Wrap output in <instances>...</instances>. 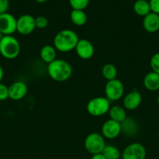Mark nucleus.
Wrapping results in <instances>:
<instances>
[{
  "label": "nucleus",
  "instance_id": "nucleus-18",
  "mask_svg": "<svg viewBox=\"0 0 159 159\" xmlns=\"http://www.w3.org/2000/svg\"><path fill=\"white\" fill-rule=\"evenodd\" d=\"M134 12L139 16L144 17L151 12L149 2L147 0H137L132 6Z\"/></svg>",
  "mask_w": 159,
  "mask_h": 159
},
{
  "label": "nucleus",
  "instance_id": "nucleus-6",
  "mask_svg": "<svg viewBox=\"0 0 159 159\" xmlns=\"http://www.w3.org/2000/svg\"><path fill=\"white\" fill-rule=\"evenodd\" d=\"M125 93V87L118 79L108 81L104 86L105 97L109 101H117L122 99Z\"/></svg>",
  "mask_w": 159,
  "mask_h": 159
},
{
  "label": "nucleus",
  "instance_id": "nucleus-22",
  "mask_svg": "<svg viewBox=\"0 0 159 159\" xmlns=\"http://www.w3.org/2000/svg\"><path fill=\"white\" fill-rule=\"evenodd\" d=\"M101 154L106 159H119L122 155L118 148L114 145H106Z\"/></svg>",
  "mask_w": 159,
  "mask_h": 159
},
{
  "label": "nucleus",
  "instance_id": "nucleus-25",
  "mask_svg": "<svg viewBox=\"0 0 159 159\" xmlns=\"http://www.w3.org/2000/svg\"><path fill=\"white\" fill-rule=\"evenodd\" d=\"M35 26L37 29H45L48 26V20L44 16L35 17Z\"/></svg>",
  "mask_w": 159,
  "mask_h": 159
},
{
  "label": "nucleus",
  "instance_id": "nucleus-33",
  "mask_svg": "<svg viewBox=\"0 0 159 159\" xmlns=\"http://www.w3.org/2000/svg\"><path fill=\"white\" fill-rule=\"evenodd\" d=\"M157 105H158V107H159V95H158V96H157Z\"/></svg>",
  "mask_w": 159,
  "mask_h": 159
},
{
  "label": "nucleus",
  "instance_id": "nucleus-28",
  "mask_svg": "<svg viewBox=\"0 0 159 159\" xmlns=\"http://www.w3.org/2000/svg\"><path fill=\"white\" fill-rule=\"evenodd\" d=\"M9 7V0H0V15L5 12H7Z\"/></svg>",
  "mask_w": 159,
  "mask_h": 159
},
{
  "label": "nucleus",
  "instance_id": "nucleus-2",
  "mask_svg": "<svg viewBox=\"0 0 159 159\" xmlns=\"http://www.w3.org/2000/svg\"><path fill=\"white\" fill-rule=\"evenodd\" d=\"M48 74L55 82H63L69 80L73 74V68L70 64L63 59H57L48 64Z\"/></svg>",
  "mask_w": 159,
  "mask_h": 159
},
{
  "label": "nucleus",
  "instance_id": "nucleus-19",
  "mask_svg": "<svg viewBox=\"0 0 159 159\" xmlns=\"http://www.w3.org/2000/svg\"><path fill=\"white\" fill-rule=\"evenodd\" d=\"M70 17L72 23L77 26H84L87 21V16L84 10L73 9L70 12Z\"/></svg>",
  "mask_w": 159,
  "mask_h": 159
},
{
  "label": "nucleus",
  "instance_id": "nucleus-13",
  "mask_svg": "<svg viewBox=\"0 0 159 159\" xmlns=\"http://www.w3.org/2000/svg\"><path fill=\"white\" fill-rule=\"evenodd\" d=\"M142 102V96L137 90H132L123 98V107L127 110H134L138 108Z\"/></svg>",
  "mask_w": 159,
  "mask_h": 159
},
{
  "label": "nucleus",
  "instance_id": "nucleus-3",
  "mask_svg": "<svg viewBox=\"0 0 159 159\" xmlns=\"http://www.w3.org/2000/svg\"><path fill=\"white\" fill-rule=\"evenodd\" d=\"M20 53L19 40L12 35L4 36L0 41V54L6 59H15Z\"/></svg>",
  "mask_w": 159,
  "mask_h": 159
},
{
  "label": "nucleus",
  "instance_id": "nucleus-9",
  "mask_svg": "<svg viewBox=\"0 0 159 159\" xmlns=\"http://www.w3.org/2000/svg\"><path fill=\"white\" fill-rule=\"evenodd\" d=\"M17 20L16 17L9 12L0 15V32L4 36L12 35L17 32Z\"/></svg>",
  "mask_w": 159,
  "mask_h": 159
},
{
  "label": "nucleus",
  "instance_id": "nucleus-21",
  "mask_svg": "<svg viewBox=\"0 0 159 159\" xmlns=\"http://www.w3.org/2000/svg\"><path fill=\"white\" fill-rule=\"evenodd\" d=\"M117 74H118V71H117L116 67L112 64H105L103 65L101 68V75L107 80V82L116 79Z\"/></svg>",
  "mask_w": 159,
  "mask_h": 159
},
{
  "label": "nucleus",
  "instance_id": "nucleus-24",
  "mask_svg": "<svg viewBox=\"0 0 159 159\" xmlns=\"http://www.w3.org/2000/svg\"><path fill=\"white\" fill-rule=\"evenodd\" d=\"M150 66L154 72L159 74V52L153 54L150 60Z\"/></svg>",
  "mask_w": 159,
  "mask_h": 159
},
{
  "label": "nucleus",
  "instance_id": "nucleus-5",
  "mask_svg": "<svg viewBox=\"0 0 159 159\" xmlns=\"http://www.w3.org/2000/svg\"><path fill=\"white\" fill-rule=\"evenodd\" d=\"M110 101L104 96H98L90 99L87 104V111L93 116H101L108 113Z\"/></svg>",
  "mask_w": 159,
  "mask_h": 159
},
{
  "label": "nucleus",
  "instance_id": "nucleus-26",
  "mask_svg": "<svg viewBox=\"0 0 159 159\" xmlns=\"http://www.w3.org/2000/svg\"><path fill=\"white\" fill-rule=\"evenodd\" d=\"M9 99V86L0 82V101Z\"/></svg>",
  "mask_w": 159,
  "mask_h": 159
},
{
  "label": "nucleus",
  "instance_id": "nucleus-1",
  "mask_svg": "<svg viewBox=\"0 0 159 159\" xmlns=\"http://www.w3.org/2000/svg\"><path fill=\"white\" fill-rule=\"evenodd\" d=\"M80 38L75 31L64 29L55 34L53 40V46L56 51L66 53L75 50Z\"/></svg>",
  "mask_w": 159,
  "mask_h": 159
},
{
  "label": "nucleus",
  "instance_id": "nucleus-29",
  "mask_svg": "<svg viewBox=\"0 0 159 159\" xmlns=\"http://www.w3.org/2000/svg\"><path fill=\"white\" fill-rule=\"evenodd\" d=\"M90 159H106L102 154H98V155H92Z\"/></svg>",
  "mask_w": 159,
  "mask_h": 159
},
{
  "label": "nucleus",
  "instance_id": "nucleus-14",
  "mask_svg": "<svg viewBox=\"0 0 159 159\" xmlns=\"http://www.w3.org/2000/svg\"><path fill=\"white\" fill-rule=\"evenodd\" d=\"M143 27L147 32L154 34L159 30V15L151 12L143 17Z\"/></svg>",
  "mask_w": 159,
  "mask_h": 159
},
{
  "label": "nucleus",
  "instance_id": "nucleus-12",
  "mask_svg": "<svg viewBox=\"0 0 159 159\" xmlns=\"http://www.w3.org/2000/svg\"><path fill=\"white\" fill-rule=\"evenodd\" d=\"M28 88L26 83L21 81H17L9 86V99L13 101L21 100L26 96Z\"/></svg>",
  "mask_w": 159,
  "mask_h": 159
},
{
  "label": "nucleus",
  "instance_id": "nucleus-17",
  "mask_svg": "<svg viewBox=\"0 0 159 159\" xmlns=\"http://www.w3.org/2000/svg\"><path fill=\"white\" fill-rule=\"evenodd\" d=\"M56 49L51 45H45L40 50V57L45 63L50 64L56 59Z\"/></svg>",
  "mask_w": 159,
  "mask_h": 159
},
{
  "label": "nucleus",
  "instance_id": "nucleus-16",
  "mask_svg": "<svg viewBox=\"0 0 159 159\" xmlns=\"http://www.w3.org/2000/svg\"><path fill=\"white\" fill-rule=\"evenodd\" d=\"M109 117L112 120H115L118 123H123L127 118L126 109L122 106L115 105L110 107L108 111Z\"/></svg>",
  "mask_w": 159,
  "mask_h": 159
},
{
  "label": "nucleus",
  "instance_id": "nucleus-27",
  "mask_svg": "<svg viewBox=\"0 0 159 159\" xmlns=\"http://www.w3.org/2000/svg\"><path fill=\"white\" fill-rule=\"evenodd\" d=\"M149 3L151 12L159 15V0H150Z\"/></svg>",
  "mask_w": 159,
  "mask_h": 159
},
{
  "label": "nucleus",
  "instance_id": "nucleus-34",
  "mask_svg": "<svg viewBox=\"0 0 159 159\" xmlns=\"http://www.w3.org/2000/svg\"><path fill=\"white\" fill-rule=\"evenodd\" d=\"M157 138H158V140H159V131H158V134H157Z\"/></svg>",
  "mask_w": 159,
  "mask_h": 159
},
{
  "label": "nucleus",
  "instance_id": "nucleus-4",
  "mask_svg": "<svg viewBox=\"0 0 159 159\" xmlns=\"http://www.w3.org/2000/svg\"><path fill=\"white\" fill-rule=\"evenodd\" d=\"M105 146V138L97 132L89 134L84 140V148L92 155L102 153Z\"/></svg>",
  "mask_w": 159,
  "mask_h": 159
},
{
  "label": "nucleus",
  "instance_id": "nucleus-15",
  "mask_svg": "<svg viewBox=\"0 0 159 159\" xmlns=\"http://www.w3.org/2000/svg\"><path fill=\"white\" fill-rule=\"evenodd\" d=\"M143 85L149 91L159 90V74L152 71L148 72L143 78Z\"/></svg>",
  "mask_w": 159,
  "mask_h": 159
},
{
  "label": "nucleus",
  "instance_id": "nucleus-23",
  "mask_svg": "<svg viewBox=\"0 0 159 159\" xmlns=\"http://www.w3.org/2000/svg\"><path fill=\"white\" fill-rule=\"evenodd\" d=\"M69 2L73 9L84 10L88 6L90 0H69Z\"/></svg>",
  "mask_w": 159,
  "mask_h": 159
},
{
  "label": "nucleus",
  "instance_id": "nucleus-32",
  "mask_svg": "<svg viewBox=\"0 0 159 159\" xmlns=\"http://www.w3.org/2000/svg\"><path fill=\"white\" fill-rule=\"evenodd\" d=\"M3 37H4V35H3V34H2L1 32H0V41H1V40H2V39L3 38Z\"/></svg>",
  "mask_w": 159,
  "mask_h": 159
},
{
  "label": "nucleus",
  "instance_id": "nucleus-20",
  "mask_svg": "<svg viewBox=\"0 0 159 159\" xmlns=\"http://www.w3.org/2000/svg\"><path fill=\"white\" fill-rule=\"evenodd\" d=\"M122 132L128 136H132L135 134L137 131V122L132 118H126L123 123H121Z\"/></svg>",
  "mask_w": 159,
  "mask_h": 159
},
{
  "label": "nucleus",
  "instance_id": "nucleus-11",
  "mask_svg": "<svg viewBox=\"0 0 159 159\" xmlns=\"http://www.w3.org/2000/svg\"><path fill=\"white\" fill-rule=\"evenodd\" d=\"M76 54L83 60H89L94 54V47L90 40L87 39H80L75 48Z\"/></svg>",
  "mask_w": 159,
  "mask_h": 159
},
{
  "label": "nucleus",
  "instance_id": "nucleus-30",
  "mask_svg": "<svg viewBox=\"0 0 159 159\" xmlns=\"http://www.w3.org/2000/svg\"><path fill=\"white\" fill-rule=\"evenodd\" d=\"M3 76H4V71H3V69L2 68V66L0 65V82H1L2 80Z\"/></svg>",
  "mask_w": 159,
  "mask_h": 159
},
{
  "label": "nucleus",
  "instance_id": "nucleus-8",
  "mask_svg": "<svg viewBox=\"0 0 159 159\" xmlns=\"http://www.w3.org/2000/svg\"><path fill=\"white\" fill-rule=\"evenodd\" d=\"M35 17L24 14L17 20V32L21 35H29L35 30Z\"/></svg>",
  "mask_w": 159,
  "mask_h": 159
},
{
  "label": "nucleus",
  "instance_id": "nucleus-7",
  "mask_svg": "<svg viewBox=\"0 0 159 159\" xmlns=\"http://www.w3.org/2000/svg\"><path fill=\"white\" fill-rule=\"evenodd\" d=\"M146 155L144 146L139 142H134L125 148L121 157L123 159H145Z\"/></svg>",
  "mask_w": 159,
  "mask_h": 159
},
{
  "label": "nucleus",
  "instance_id": "nucleus-31",
  "mask_svg": "<svg viewBox=\"0 0 159 159\" xmlns=\"http://www.w3.org/2000/svg\"><path fill=\"white\" fill-rule=\"evenodd\" d=\"M35 1L38 3H44V2H46L48 0H35Z\"/></svg>",
  "mask_w": 159,
  "mask_h": 159
},
{
  "label": "nucleus",
  "instance_id": "nucleus-10",
  "mask_svg": "<svg viewBox=\"0 0 159 159\" xmlns=\"http://www.w3.org/2000/svg\"><path fill=\"white\" fill-rule=\"evenodd\" d=\"M122 133L121 124L109 119L101 127V134L107 139H115Z\"/></svg>",
  "mask_w": 159,
  "mask_h": 159
}]
</instances>
